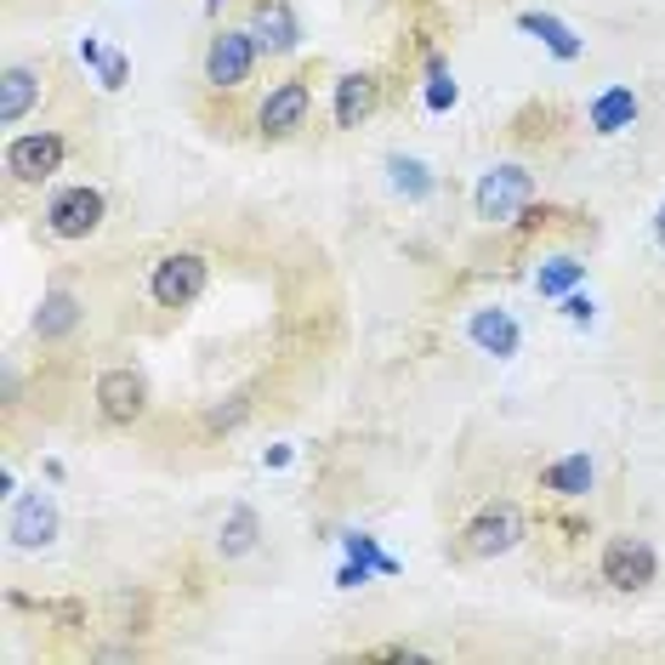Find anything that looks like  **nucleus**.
<instances>
[{
    "label": "nucleus",
    "mask_w": 665,
    "mask_h": 665,
    "mask_svg": "<svg viewBox=\"0 0 665 665\" xmlns=\"http://www.w3.org/2000/svg\"><path fill=\"white\" fill-rule=\"evenodd\" d=\"M455 103H461V85H455L450 63L433 52V58H426V109H433V114H450Z\"/></svg>",
    "instance_id": "nucleus-23"
},
{
    "label": "nucleus",
    "mask_w": 665,
    "mask_h": 665,
    "mask_svg": "<svg viewBox=\"0 0 665 665\" xmlns=\"http://www.w3.org/2000/svg\"><path fill=\"white\" fill-rule=\"evenodd\" d=\"M256 541H262L256 506H233V512L222 517V530H216V552H222V557H245V552H256Z\"/></svg>",
    "instance_id": "nucleus-20"
},
{
    "label": "nucleus",
    "mask_w": 665,
    "mask_h": 665,
    "mask_svg": "<svg viewBox=\"0 0 665 665\" xmlns=\"http://www.w3.org/2000/svg\"><path fill=\"white\" fill-rule=\"evenodd\" d=\"M205 284H211V268H205V256H194V251H171L160 268H154V279H149V291H154V302L160 308H194L200 296H205Z\"/></svg>",
    "instance_id": "nucleus-2"
},
{
    "label": "nucleus",
    "mask_w": 665,
    "mask_h": 665,
    "mask_svg": "<svg viewBox=\"0 0 665 665\" xmlns=\"http://www.w3.org/2000/svg\"><path fill=\"white\" fill-rule=\"evenodd\" d=\"M654 245L665 251V205H659V216H654Z\"/></svg>",
    "instance_id": "nucleus-28"
},
{
    "label": "nucleus",
    "mask_w": 665,
    "mask_h": 665,
    "mask_svg": "<svg viewBox=\"0 0 665 665\" xmlns=\"http://www.w3.org/2000/svg\"><path fill=\"white\" fill-rule=\"evenodd\" d=\"M7 535L18 552H46L58 541V501L52 495H18L12 501V517H7Z\"/></svg>",
    "instance_id": "nucleus-8"
},
{
    "label": "nucleus",
    "mask_w": 665,
    "mask_h": 665,
    "mask_svg": "<svg viewBox=\"0 0 665 665\" xmlns=\"http://www.w3.org/2000/svg\"><path fill=\"white\" fill-rule=\"evenodd\" d=\"M251 34L268 58H284V52H296V12L284 7V0H256V12H251Z\"/></svg>",
    "instance_id": "nucleus-12"
},
{
    "label": "nucleus",
    "mask_w": 665,
    "mask_h": 665,
    "mask_svg": "<svg viewBox=\"0 0 665 665\" xmlns=\"http://www.w3.org/2000/svg\"><path fill=\"white\" fill-rule=\"evenodd\" d=\"M375 103H382V85H375L370 74H342L336 80V125L342 131H359L375 114Z\"/></svg>",
    "instance_id": "nucleus-13"
},
{
    "label": "nucleus",
    "mask_w": 665,
    "mask_h": 665,
    "mask_svg": "<svg viewBox=\"0 0 665 665\" xmlns=\"http://www.w3.org/2000/svg\"><path fill=\"white\" fill-rule=\"evenodd\" d=\"M308 109H313V91H308V80H279L268 98H262V109H256V120H262V137H296L302 125H308Z\"/></svg>",
    "instance_id": "nucleus-9"
},
{
    "label": "nucleus",
    "mask_w": 665,
    "mask_h": 665,
    "mask_svg": "<svg viewBox=\"0 0 665 665\" xmlns=\"http://www.w3.org/2000/svg\"><path fill=\"white\" fill-rule=\"evenodd\" d=\"M370 575H375V568H370V563H359V557H347V563L336 568V586H342V592H353V586H364Z\"/></svg>",
    "instance_id": "nucleus-26"
},
{
    "label": "nucleus",
    "mask_w": 665,
    "mask_h": 665,
    "mask_svg": "<svg viewBox=\"0 0 665 665\" xmlns=\"http://www.w3.org/2000/svg\"><path fill=\"white\" fill-rule=\"evenodd\" d=\"M34 98H40V74L29 63H12L7 74H0V120L7 125H18L34 109Z\"/></svg>",
    "instance_id": "nucleus-18"
},
{
    "label": "nucleus",
    "mask_w": 665,
    "mask_h": 665,
    "mask_svg": "<svg viewBox=\"0 0 665 665\" xmlns=\"http://www.w3.org/2000/svg\"><path fill=\"white\" fill-rule=\"evenodd\" d=\"M74 324H80V296L63 291V284H52V291L40 296V308H34V336L40 342H63Z\"/></svg>",
    "instance_id": "nucleus-14"
},
{
    "label": "nucleus",
    "mask_w": 665,
    "mask_h": 665,
    "mask_svg": "<svg viewBox=\"0 0 665 665\" xmlns=\"http://www.w3.org/2000/svg\"><path fill=\"white\" fill-rule=\"evenodd\" d=\"M98 410H103L109 426L142 421V410H149V382H142L137 370H103L98 375Z\"/></svg>",
    "instance_id": "nucleus-10"
},
{
    "label": "nucleus",
    "mask_w": 665,
    "mask_h": 665,
    "mask_svg": "<svg viewBox=\"0 0 665 665\" xmlns=\"http://www.w3.org/2000/svg\"><path fill=\"white\" fill-rule=\"evenodd\" d=\"M654 575H659V557H654V546L643 535H614L603 546V581L614 592H643Z\"/></svg>",
    "instance_id": "nucleus-5"
},
{
    "label": "nucleus",
    "mask_w": 665,
    "mask_h": 665,
    "mask_svg": "<svg viewBox=\"0 0 665 665\" xmlns=\"http://www.w3.org/2000/svg\"><path fill=\"white\" fill-rule=\"evenodd\" d=\"M637 91L632 85H608V91H597L592 98V109H586V120H592V131L597 137H614V131H626L632 120H637Z\"/></svg>",
    "instance_id": "nucleus-16"
},
{
    "label": "nucleus",
    "mask_w": 665,
    "mask_h": 665,
    "mask_svg": "<svg viewBox=\"0 0 665 665\" xmlns=\"http://www.w3.org/2000/svg\"><path fill=\"white\" fill-rule=\"evenodd\" d=\"M80 63L98 74L103 91H125V80H131V58L114 52V46H103L98 34H85V40H80Z\"/></svg>",
    "instance_id": "nucleus-19"
},
{
    "label": "nucleus",
    "mask_w": 665,
    "mask_h": 665,
    "mask_svg": "<svg viewBox=\"0 0 665 665\" xmlns=\"http://www.w3.org/2000/svg\"><path fill=\"white\" fill-rule=\"evenodd\" d=\"M63 154H69V142L58 131H34V137H12L7 142V171L18 182H52L63 171Z\"/></svg>",
    "instance_id": "nucleus-7"
},
{
    "label": "nucleus",
    "mask_w": 665,
    "mask_h": 665,
    "mask_svg": "<svg viewBox=\"0 0 665 665\" xmlns=\"http://www.w3.org/2000/svg\"><path fill=\"white\" fill-rule=\"evenodd\" d=\"M530 200H535V177L524 165H490L478 177V188H472V211L484 222H512Z\"/></svg>",
    "instance_id": "nucleus-1"
},
{
    "label": "nucleus",
    "mask_w": 665,
    "mask_h": 665,
    "mask_svg": "<svg viewBox=\"0 0 665 665\" xmlns=\"http://www.w3.org/2000/svg\"><path fill=\"white\" fill-rule=\"evenodd\" d=\"M563 319H568V324H592V319H597L592 296H586V291H568V296H563Z\"/></svg>",
    "instance_id": "nucleus-25"
},
{
    "label": "nucleus",
    "mask_w": 665,
    "mask_h": 665,
    "mask_svg": "<svg viewBox=\"0 0 665 665\" xmlns=\"http://www.w3.org/2000/svg\"><path fill=\"white\" fill-rule=\"evenodd\" d=\"M342 546H347V557H359V563H370L375 575H399V563L375 546V535H342Z\"/></svg>",
    "instance_id": "nucleus-24"
},
{
    "label": "nucleus",
    "mask_w": 665,
    "mask_h": 665,
    "mask_svg": "<svg viewBox=\"0 0 665 665\" xmlns=\"http://www.w3.org/2000/svg\"><path fill=\"white\" fill-rule=\"evenodd\" d=\"M517 541H524V512H517L512 501L484 506V512L466 524V557H501V552H512Z\"/></svg>",
    "instance_id": "nucleus-6"
},
{
    "label": "nucleus",
    "mask_w": 665,
    "mask_h": 665,
    "mask_svg": "<svg viewBox=\"0 0 665 665\" xmlns=\"http://www.w3.org/2000/svg\"><path fill=\"white\" fill-rule=\"evenodd\" d=\"M541 484H546L552 495H563V501H581V495H592V484H597V466H592V455H557V461L541 472Z\"/></svg>",
    "instance_id": "nucleus-17"
},
{
    "label": "nucleus",
    "mask_w": 665,
    "mask_h": 665,
    "mask_svg": "<svg viewBox=\"0 0 665 665\" xmlns=\"http://www.w3.org/2000/svg\"><path fill=\"white\" fill-rule=\"evenodd\" d=\"M581 279H586V262H575V256H552V262L535 268V291L552 296V302H563L568 291H581Z\"/></svg>",
    "instance_id": "nucleus-22"
},
{
    "label": "nucleus",
    "mask_w": 665,
    "mask_h": 665,
    "mask_svg": "<svg viewBox=\"0 0 665 665\" xmlns=\"http://www.w3.org/2000/svg\"><path fill=\"white\" fill-rule=\"evenodd\" d=\"M291 461H296V450H291V444H273V450L262 455V466H268V472H284Z\"/></svg>",
    "instance_id": "nucleus-27"
},
{
    "label": "nucleus",
    "mask_w": 665,
    "mask_h": 665,
    "mask_svg": "<svg viewBox=\"0 0 665 665\" xmlns=\"http://www.w3.org/2000/svg\"><path fill=\"white\" fill-rule=\"evenodd\" d=\"M109 216V200H103V188H63V194H52V205H46V228L58 233V240H85V233H98Z\"/></svg>",
    "instance_id": "nucleus-3"
},
{
    "label": "nucleus",
    "mask_w": 665,
    "mask_h": 665,
    "mask_svg": "<svg viewBox=\"0 0 665 665\" xmlns=\"http://www.w3.org/2000/svg\"><path fill=\"white\" fill-rule=\"evenodd\" d=\"M387 182H393V194H404L410 205H421V200H433V171H426L415 154H387Z\"/></svg>",
    "instance_id": "nucleus-21"
},
{
    "label": "nucleus",
    "mask_w": 665,
    "mask_h": 665,
    "mask_svg": "<svg viewBox=\"0 0 665 665\" xmlns=\"http://www.w3.org/2000/svg\"><path fill=\"white\" fill-rule=\"evenodd\" d=\"M466 342L478 353H490V359H512L517 342H524V330H517V319L506 308H478L466 319Z\"/></svg>",
    "instance_id": "nucleus-11"
},
{
    "label": "nucleus",
    "mask_w": 665,
    "mask_h": 665,
    "mask_svg": "<svg viewBox=\"0 0 665 665\" xmlns=\"http://www.w3.org/2000/svg\"><path fill=\"white\" fill-rule=\"evenodd\" d=\"M517 29H524V34H535V40L546 46V52H552L557 63H575V58L586 52V46H581V34L568 29L563 18H552V12H517Z\"/></svg>",
    "instance_id": "nucleus-15"
},
{
    "label": "nucleus",
    "mask_w": 665,
    "mask_h": 665,
    "mask_svg": "<svg viewBox=\"0 0 665 665\" xmlns=\"http://www.w3.org/2000/svg\"><path fill=\"white\" fill-rule=\"evenodd\" d=\"M216 7H222V0H205V12H216Z\"/></svg>",
    "instance_id": "nucleus-29"
},
{
    "label": "nucleus",
    "mask_w": 665,
    "mask_h": 665,
    "mask_svg": "<svg viewBox=\"0 0 665 665\" xmlns=\"http://www.w3.org/2000/svg\"><path fill=\"white\" fill-rule=\"evenodd\" d=\"M256 34L251 29H222V34H211V46H205V80L216 85V91H233V85H245L251 80V69H256Z\"/></svg>",
    "instance_id": "nucleus-4"
}]
</instances>
